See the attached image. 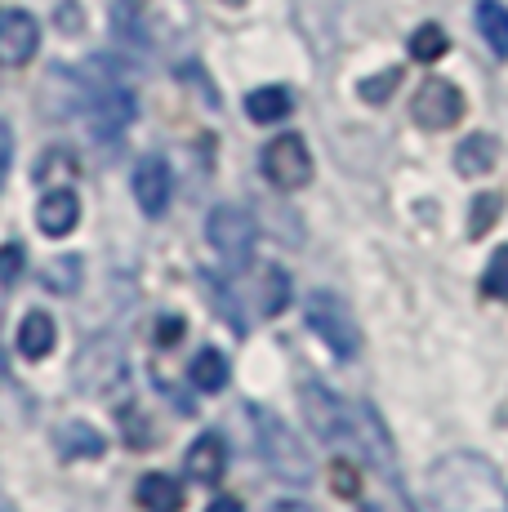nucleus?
Returning <instances> with one entry per match:
<instances>
[{"instance_id":"obj_23","label":"nucleus","mask_w":508,"mask_h":512,"mask_svg":"<svg viewBox=\"0 0 508 512\" xmlns=\"http://www.w3.org/2000/svg\"><path fill=\"white\" fill-rule=\"evenodd\" d=\"M504 210V196L500 192H486L473 201V214H468V236H486L495 228V219H500Z\"/></svg>"},{"instance_id":"obj_18","label":"nucleus","mask_w":508,"mask_h":512,"mask_svg":"<svg viewBox=\"0 0 508 512\" xmlns=\"http://www.w3.org/2000/svg\"><path fill=\"white\" fill-rule=\"evenodd\" d=\"M246 116L254 125H272V121H286L290 116V94L281 85H263V90L246 94Z\"/></svg>"},{"instance_id":"obj_13","label":"nucleus","mask_w":508,"mask_h":512,"mask_svg":"<svg viewBox=\"0 0 508 512\" xmlns=\"http://www.w3.org/2000/svg\"><path fill=\"white\" fill-rule=\"evenodd\" d=\"M183 468H188L192 481H201V486H219L223 481V468H228V450H223V441L214 437V432H205L188 446V455H183Z\"/></svg>"},{"instance_id":"obj_2","label":"nucleus","mask_w":508,"mask_h":512,"mask_svg":"<svg viewBox=\"0 0 508 512\" xmlns=\"http://www.w3.org/2000/svg\"><path fill=\"white\" fill-rule=\"evenodd\" d=\"M76 98H81V112L90 121L94 139H116L134 121V94L103 63H94L85 72V81H76Z\"/></svg>"},{"instance_id":"obj_26","label":"nucleus","mask_w":508,"mask_h":512,"mask_svg":"<svg viewBox=\"0 0 508 512\" xmlns=\"http://www.w3.org/2000/svg\"><path fill=\"white\" fill-rule=\"evenodd\" d=\"M286 299H290V277L281 268H272V277L263 281V312H268V317H277V312L286 308Z\"/></svg>"},{"instance_id":"obj_17","label":"nucleus","mask_w":508,"mask_h":512,"mask_svg":"<svg viewBox=\"0 0 508 512\" xmlns=\"http://www.w3.org/2000/svg\"><path fill=\"white\" fill-rule=\"evenodd\" d=\"M495 156H500L495 139H486V134H468V139L459 143V152H455V165H459L464 179H477V174L495 170Z\"/></svg>"},{"instance_id":"obj_1","label":"nucleus","mask_w":508,"mask_h":512,"mask_svg":"<svg viewBox=\"0 0 508 512\" xmlns=\"http://www.w3.org/2000/svg\"><path fill=\"white\" fill-rule=\"evenodd\" d=\"M428 504L433 512H508V486L491 459L455 450L428 468Z\"/></svg>"},{"instance_id":"obj_14","label":"nucleus","mask_w":508,"mask_h":512,"mask_svg":"<svg viewBox=\"0 0 508 512\" xmlns=\"http://www.w3.org/2000/svg\"><path fill=\"white\" fill-rule=\"evenodd\" d=\"M54 446H58V455L63 459H99L107 450V441H103V432L90 428V423L72 419V423H63V428L54 432Z\"/></svg>"},{"instance_id":"obj_28","label":"nucleus","mask_w":508,"mask_h":512,"mask_svg":"<svg viewBox=\"0 0 508 512\" xmlns=\"http://www.w3.org/2000/svg\"><path fill=\"white\" fill-rule=\"evenodd\" d=\"M23 263H27V254H23V245L18 241L0 245V285H14L18 272H23Z\"/></svg>"},{"instance_id":"obj_21","label":"nucleus","mask_w":508,"mask_h":512,"mask_svg":"<svg viewBox=\"0 0 508 512\" xmlns=\"http://www.w3.org/2000/svg\"><path fill=\"white\" fill-rule=\"evenodd\" d=\"M446 49H451V41H446V32L437 23H424L410 32V58L415 63H437V58H446Z\"/></svg>"},{"instance_id":"obj_32","label":"nucleus","mask_w":508,"mask_h":512,"mask_svg":"<svg viewBox=\"0 0 508 512\" xmlns=\"http://www.w3.org/2000/svg\"><path fill=\"white\" fill-rule=\"evenodd\" d=\"M268 512H312L308 504H299V499H281V504H272Z\"/></svg>"},{"instance_id":"obj_6","label":"nucleus","mask_w":508,"mask_h":512,"mask_svg":"<svg viewBox=\"0 0 508 512\" xmlns=\"http://www.w3.org/2000/svg\"><path fill=\"white\" fill-rule=\"evenodd\" d=\"M304 397V410H308V423L321 441L330 446H348V450H361V432H357V415H348V406L326 388V383H304L299 388Z\"/></svg>"},{"instance_id":"obj_29","label":"nucleus","mask_w":508,"mask_h":512,"mask_svg":"<svg viewBox=\"0 0 508 512\" xmlns=\"http://www.w3.org/2000/svg\"><path fill=\"white\" fill-rule=\"evenodd\" d=\"M9 165H14V130L9 121H0V187L9 179Z\"/></svg>"},{"instance_id":"obj_7","label":"nucleus","mask_w":508,"mask_h":512,"mask_svg":"<svg viewBox=\"0 0 508 512\" xmlns=\"http://www.w3.org/2000/svg\"><path fill=\"white\" fill-rule=\"evenodd\" d=\"M263 179L281 192H299L312 179V156L308 143L299 134H277L268 147H263Z\"/></svg>"},{"instance_id":"obj_9","label":"nucleus","mask_w":508,"mask_h":512,"mask_svg":"<svg viewBox=\"0 0 508 512\" xmlns=\"http://www.w3.org/2000/svg\"><path fill=\"white\" fill-rule=\"evenodd\" d=\"M410 116H415V125H424V130H451L459 125V116H464V94L455 90L451 81H442V76H433V81H424L410 98Z\"/></svg>"},{"instance_id":"obj_4","label":"nucleus","mask_w":508,"mask_h":512,"mask_svg":"<svg viewBox=\"0 0 508 512\" xmlns=\"http://www.w3.org/2000/svg\"><path fill=\"white\" fill-rule=\"evenodd\" d=\"M205 236H210L214 254L223 259V268L232 272V277H241V272L250 268L254 259V219L241 205H214L210 223H205Z\"/></svg>"},{"instance_id":"obj_10","label":"nucleus","mask_w":508,"mask_h":512,"mask_svg":"<svg viewBox=\"0 0 508 512\" xmlns=\"http://www.w3.org/2000/svg\"><path fill=\"white\" fill-rule=\"evenodd\" d=\"M41 45V27L27 9H5L0 14V67H23L36 58Z\"/></svg>"},{"instance_id":"obj_3","label":"nucleus","mask_w":508,"mask_h":512,"mask_svg":"<svg viewBox=\"0 0 508 512\" xmlns=\"http://www.w3.org/2000/svg\"><path fill=\"white\" fill-rule=\"evenodd\" d=\"M250 423H254V446H259V459L268 464L277 477L286 481H308L312 477V459L304 450V441L286 428L272 410L250 406Z\"/></svg>"},{"instance_id":"obj_31","label":"nucleus","mask_w":508,"mask_h":512,"mask_svg":"<svg viewBox=\"0 0 508 512\" xmlns=\"http://www.w3.org/2000/svg\"><path fill=\"white\" fill-rule=\"evenodd\" d=\"M205 512H246V508H241V499H214Z\"/></svg>"},{"instance_id":"obj_30","label":"nucleus","mask_w":508,"mask_h":512,"mask_svg":"<svg viewBox=\"0 0 508 512\" xmlns=\"http://www.w3.org/2000/svg\"><path fill=\"white\" fill-rule=\"evenodd\" d=\"M179 334H183V321L179 317H170V321H161V326H156V339H161V348H174V343H179Z\"/></svg>"},{"instance_id":"obj_8","label":"nucleus","mask_w":508,"mask_h":512,"mask_svg":"<svg viewBox=\"0 0 508 512\" xmlns=\"http://www.w3.org/2000/svg\"><path fill=\"white\" fill-rule=\"evenodd\" d=\"M76 366H94V374H76V388H81L85 397H112V392L125 383V374H130L125 352L116 348L112 339H90Z\"/></svg>"},{"instance_id":"obj_19","label":"nucleus","mask_w":508,"mask_h":512,"mask_svg":"<svg viewBox=\"0 0 508 512\" xmlns=\"http://www.w3.org/2000/svg\"><path fill=\"white\" fill-rule=\"evenodd\" d=\"M477 32L495 49V58H508V9L500 0H482L477 5Z\"/></svg>"},{"instance_id":"obj_11","label":"nucleus","mask_w":508,"mask_h":512,"mask_svg":"<svg viewBox=\"0 0 508 512\" xmlns=\"http://www.w3.org/2000/svg\"><path fill=\"white\" fill-rule=\"evenodd\" d=\"M134 201H139L143 214H165V205H170V165L161 161V156H143L139 165H134Z\"/></svg>"},{"instance_id":"obj_16","label":"nucleus","mask_w":508,"mask_h":512,"mask_svg":"<svg viewBox=\"0 0 508 512\" xmlns=\"http://www.w3.org/2000/svg\"><path fill=\"white\" fill-rule=\"evenodd\" d=\"M54 339H58V330H54V317H50V312H27L23 326H18V352H23L27 361L50 357Z\"/></svg>"},{"instance_id":"obj_22","label":"nucleus","mask_w":508,"mask_h":512,"mask_svg":"<svg viewBox=\"0 0 508 512\" xmlns=\"http://www.w3.org/2000/svg\"><path fill=\"white\" fill-rule=\"evenodd\" d=\"M41 285H45V290H54V294H76V290H81V259H76V254H67V259L45 263Z\"/></svg>"},{"instance_id":"obj_33","label":"nucleus","mask_w":508,"mask_h":512,"mask_svg":"<svg viewBox=\"0 0 508 512\" xmlns=\"http://www.w3.org/2000/svg\"><path fill=\"white\" fill-rule=\"evenodd\" d=\"M0 512H18V508H14V504H9V499H5V495H0Z\"/></svg>"},{"instance_id":"obj_12","label":"nucleus","mask_w":508,"mask_h":512,"mask_svg":"<svg viewBox=\"0 0 508 512\" xmlns=\"http://www.w3.org/2000/svg\"><path fill=\"white\" fill-rule=\"evenodd\" d=\"M36 223H41L45 236H67L81 223V201H76L72 187H54V192L41 196V205H36Z\"/></svg>"},{"instance_id":"obj_20","label":"nucleus","mask_w":508,"mask_h":512,"mask_svg":"<svg viewBox=\"0 0 508 512\" xmlns=\"http://www.w3.org/2000/svg\"><path fill=\"white\" fill-rule=\"evenodd\" d=\"M192 388L201 392H223L228 388V357L219 348H201L192 361Z\"/></svg>"},{"instance_id":"obj_27","label":"nucleus","mask_w":508,"mask_h":512,"mask_svg":"<svg viewBox=\"0 0 508 512\" xmlns=\"http://www.w3.org/2000/svg\"><path fill=\"white\" fill-rule=\"evenodd\" d=\"M397 81H402V72H397V67H388L384 76H370V81H361L357 90H361L366 103H388V94L397 90Z\"/></svg>"},{"instance_id":"obj_25","label":"nucleus","mask_w":508,"mask_h":512,"mask_svg":"<svg viewBox=\"0 0 508 512\" xmlns=\"http://www.w3.org/2000/svg\"><path fill=\"white\" fill-rule=\"evenodd\" d=\"M330 490H335L339 499H357L361 495V477H357V468L348 464V459H335V464H330Z\"/></svg>"},{"instance_id":"obj_15","label":"nucleus","mask_w":508,"mask_h":512,"mask_svg":"<svg viewBox=\"0 0 508 512\" xmlns=\"http://www.w3.org/2000/svg\"><path fill=\"white\" fill-rule=\"evenodd\" d=\"M139 508L143 512H183V486L170 472H148L139 481Z\"/></svg>"},{"instance_id":"obj_5","label":"nucleus","mask_w":508,"mask_h":512,"mask_svg":"<svg viewBox=\"0 0 508 512\" xmlns=\"http://www.w3.org/2000/svg\"><path fill=\"white\" fill-rule=\"evenodd\" d=\"M304 321H308V330L317 334L321 343H326L335 357H357V348H361V330H357V321H353V312L344 308V299L339 294H330V290H317V294H308V308H304Z\"/></svg>"},{"instance_id":"obj_24","label":"nucleus","mask_w":508,"mask_h":512,"mask_svg":"<svg viewBox=\"0 0 508 512\" xmlns=\"http://www.w3.org/2000/svg\"><path fill=\"white\" fill-rule=\"evenodd\" d=\"M482 290L491 294V299L508 303V245L491 254V263H486V277H482Z\"/></svg>"}]
</instances>
